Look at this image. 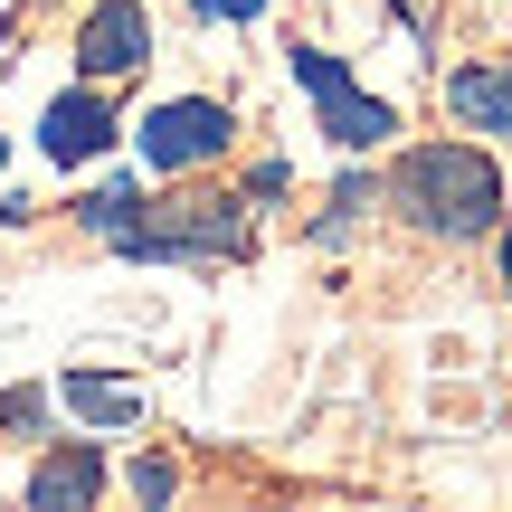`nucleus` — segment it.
Returning <instances> with one entry per match:
<instances>
[{"label": "nucleus", "mask_w": 512, "mask_h": 512, "mask_svg": "<svg viewBox=\"0 0 512 512\" xmlns=\"http://www.w3.org/2000/svg\"><path fill=\"white\" fill-rule=\"evenodd\" d=\"M389 209H399L418 238L475 247V238H494V219H503V171H494V152H475V143H418L389 171Z\"/></svg>", "instance_id": "nucleus-1"}, {"label": "nucleus", "mask_w": 512, "mask_h": 512, "mask_svg": "<svg viewBox=\"0 0 512 512\" xmlns=\"http://www.w3.org/2000/svg\"><path fill=\"white\" fill-rule=\"evenodd\" d=\"M105 247L133 256V266H228V256H247V209L238 200H209V190L143 200Z\"/></svg>", "instance_id": "nucleus-2"}, {"label": "nucleus", "mask_w": 512, "mask_h": 512, "mask_svg": "<svg viewBox=\"0 0 512 512\" xmlns=\"http://www.w3.org/2000/svg\"><path fill=\"white\" fill-rule=\"evenodd\" d=\"M285 67H294V86L313 95V114H323V133H332L342 152H380L389 133H399V105H389V95H370V86H361V76H351L332 48L294 38V48H285Z\"/></svg>", "instance_id": "nucleus-3"}, {"label": "nucleus", "mask_w": 512, "mask_h": 512, "mask_svg": "<svg viewBox=\"0 0 512 512\" xmlns=\"http://www.w3.org/2000/svg\"><path fill=\"white\" fill-rule=\"evenodd\" d=\"M238 143V114L219 105V95H171V105H152L143 124H133V162L143 171H209L219 152Z\"/></svg>", "instance_id": "nucleus-4"}, {"label": "nucleus", "mask_w": 512, "mask_h": 512, "mask_svg": "<svg viewBox=\"0 0 512 512\" xmlns=\"http://www.w3.org/2000/svg\"><path fill=\"white\" fill-rule=\"evenodd\" d=\"M114 143H124V114L105 105V86H67V95H48V114H38V152H48L57 171L105 162Z\"/></svg>", "instance_id": "nucleus-5"}, {"label": "nucleus", "mask_w": 512, "mask_h": 512, "mask_svg": "<svg viewBox=\"0 0 512 512\" xmlns=\"http://www.w3.org/2000/svg\"><path fill=\"white\" fill-rule=\"evenodd\" d=\"M76 67H86V86L143 76L152 67V10L143 0H95V10L76 19Z\"/></svg>", "instance_id": "nucleus-6"}, {"label": "nucleus", "mask_w": 512, "mask_h": 512, "mask_svg": "<svg viewBox=\"0 0 512 512\" xmlns=\"http://www.w3.org/2000/svg\"><path fill=\"white\" fill-rule=\"evenodd\" d=\"M57 399H67V418H86V427H143L152 418V399H143L133 370H57Z\"/></svg>", "instance_id": "nucleus-7"}, {"label": "nucleus", "mask_w": 512, "mask_h": 512, "mask_svg": "<svg viewBox=\"0 0 512 512\" xmlns=\"http://www.w3.org/2000/svg\"><path fill=\"white\" fill-rule=\"evenodd\" d=\"M105 494V446H57L29 465V512H86Z\"/></svg>", "instance_id": "nucleus-8"}, {"label": "nucleus", "mask_w": 512, "mask_h": 512, "mask_svg": "<svg viewBox=\"0 0 512 512\" xmlns=\"http://www.w3.org/2000/svg\"><path fill=\"white\" fill-rule=\"evenodd\" d=\"M446 105H456L475 133H512V57L503 67H456L446 76Z\"/></svg>", "instance_id": "nucleus-9"}, {"label": "nucleus", "mask_w": 512, "mask_h": 512, "mask_svg": "<svg viewBox=\"0 0 512 512\" xmlns=\"http://www.w3.org/2000/svg\"><path fill=\"white\" fill-rule=\"evenodd\" d=\"M133 209H143V181H105V190H86V200H76V228H86V238H114Z\"/></svg>", "instance_id": "nucleus-10"}, {"label": "nucleus", "mask_w": 512, "mask_h": 512, "mask_svg": "<svg viewBox=\"0 0 512 512\" xmlns=\"http://www.w3.org/2000/svg\"><path fill=\"white\" fill-rule=\"evenodd\" d=\"M370 200H380V190H370V181H361V171H351V181H342V190H332V209H323V219H313V247H342V238H351V228H361V219H370Z\"/></svg>", "instance_id": "nucleus-11"}, {"label": "nucleus", "mask_w": 512, "mask_h": 512, "mask_svg": "<svg viewBox=\"0 0 512 512\" xmlns=\"http://www.w3.org/2000/svg\"><path fill=\"white\" fill-rule=\"evenodd\" d=\"M124 484H133V503H171V494H181V465H171V456H133Z\"/></svg>", "instance_id": "nucleus-12"}, {"label": "nucleus", "mask_w": 512, "mask_h": 512, "mask_svg": "<svg viewBox=\"0 0 512 512\" xmlns=\"http://www.w3.org/2000/svg\"><path fill=\"white\" fill-rule=\"evenodd\" d=\"M48 418V389H10V399H0V427H38Z\"/></svg>", "instance_id": "nucleus-13"}, {"label": "nucleus", "mask_w": 512, "mask_h": 512, "mask_svg": "<svg viewBox=\"0 0 512 512\" xmlns=\"http://www.w3.org/2000/svg\"><path fill=\"white\" fill-rule=\"evenodd\" d=\"M285 190H294V162H256L247 171V200H285Z\"/></svg>", "instance_id": "nucleus-14"}, {"label": "nucleus", "mask_w": 512, "mask_h": 512, "mask_svg": "<svg viewBox=\"0 0 512 512\" xmlns=\"http://www.w3.org/2000/svg\"><path fill=\"white\" fill-rule=\"evenodd\" d=\"M200 19H266V0H190Z\"/></svg>", "instance_id": "nucleus-15"}, {"label": "nucleus", "mask_w": 512, "mask_h": 512, "mask_svg": "<svg viewBox=\"0 0 512 512\" xmlns=\"http://www.w3.org/2000/svg\"><path fill=\"white\" fill-rule=\"evenodd\" d=\"M494 247H503V294H512V219H494Z\"/></svg>", "instance_id": "nucleus-16"}, {"label": "nucleus", "mask_w": 512, "mask_h": 512, "mask_svg": "<svg viewBox=\"0 0 512 512\" xmlns=\"http://www.w3.org/2000/svg\"><path fill=\"white\" fill-rule=\"evenodd\" d=\"M0 162H10V133H0Z\"/></svg>", "instance_id": "nucleus-17"}, {"label": "nucleus", "mask_w": 512, "mask_h": 512, "mask_svg": "<svg viewBox=\"0 0 512 512\" xmlns=\"http://www.w3.org/2000/svg\"><path fill=\"white\" fill-rule=\"evenodd\" d=\"M399 10H418V0H399Z\"/></svg>", "instance_id": "nucleus-18"}]
</instances>
